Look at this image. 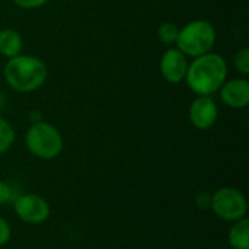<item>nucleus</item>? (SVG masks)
Masks as SVG:
<instances>
[{"mask_svg":"<svg viewBox=\"0 0 249 249\" xmlns=\"http://www.w3.org/2000/svg\"><path fill=\"white\" fill-rule=\"evenodd\" d=\"M13 188L9 182L6 181H0V206L1 204H7L10 201H13Z\"/></svg>","mask_w":249,"mask_h":249,"instance_id":"2eb2a0df","label":"nucleus"},{"mask_svg":"<svg viewBox=\"0 0 249 249\" xmlns=\"http://www.w3.org/2000/svg\"><path fill=\"white\" fill-rule=\"evenodd\" d=\"M217 39L216 28L206 19H194L179 28L175 47L188 58L207 54L213 50Z\"/></svg>","mask_w":249,"mask_h":249,"instance_id":"7ed1b4c3","label":"nucleus"},{"mask_svg":"<svg viewBox=\"0 0 249 249\" xmlns=\"http://www.w3.org/2000/svg\"><path fill=\"white\" fill-rule=\"evenodd\" d=\"M4 104H6V98H4V95H3V92L0 90V111L4 108Z\"/></svg>","mask_w":249,"mask_h":249,"instance_id":"6ab92c4d","label":"nucleus"},{"mask_svg":"<svg viewBox=\"0 0 249 249\" xmlns=\"http://www.w3.org/2000/svg\"><path fill=\"white\" fill-rule=\"evenodd\" d=\"M188 64H190L188 57L184 53H181L177 47L168 48L160 57V63H159L160 74L168 83L178 85L184 82Z\"/></svg>","mask_w":249,"mask_h":249,"instance_id":"6e6552de","label":"nucleus"},{"mask_svg":"<svg viewBox=\"0 0 249 249\" xmlns=\"http://www.w3.org/2000/svg\"><path fill=\"white\" fill-rule=\"evenodd\" d=\"M233 66L238 70V73H241L242 76H248L249 74V50L248 47H242L241 50L236 51V54L233 55Z\"/></svg>","mask_w":249,"mask_h":249,"instance_id":"4468645a","label":"nucleus"},{"mask_svg":"<svg viewBox=\"0 0 249 249\" xmlns=\"http://www.w3.org/2000/svg\"><path fill=\"white\" fill-rule=\"evenodd\" d=\"M210 201H212V196L210 194H200L196 200V204L198 209H210Z\"/></svg>","mask_w":249,"mask_h":249,"instance_id":"a211bd4d","label":"nucleus"},{"mask_svg":"<svg viewBox=\"0 0 249 249\" xmlns=\"http://www.w3.org/2000/svg\"><path fill=\"white\" fill-rule=\"evenodd\" d=\"M188 118L197 130H210L217 123L219 107L212 96H197L188 108Z\"/></svg>","mask_w":249,"mask_h":249,"instance_id":"0eeeda50","label":"nucleus"},{"mask_svg":"<svg viewBox=\"0 0 249 249\" xmlns=\"http://www.w3.org/2000/svg\"><path fill=\"white\" fill-rule=\"evenodd\" d=\"M210 209L219 219L233 223L239 219L247 217L248 201L242 191H239L238 188L223 187L212 194Z\"/></svg>","mask_w":249,"mask_h":249,"instance_id":"39448f33","label":"nucleus"},{"mask_svg":"<svg viewBox=\"0 0 249 249\" xmlns=\"http://www.w3.org/2000/svg\"><path fill=\"white\" fill-rule=\"evenodd\" d=\"M25 144L35 158L51 160L63 152L64 140L57 127L45 121H36L26 130Z\"/></svg>","mask_w":249,"mask_h":249,"instance_id":"20e7f679","label":"nucleus"},{"mask_svg":"<svg viewBox=\"0 0 249 249\" xmlns=\"http://www.w3.org/2000/svg\"><path fill=\"white\" fill-rule=\"evenodd\" d=\"M12 203H13V210L16 216L22 222L29 223V225H41L51 214L48 201L36 194L18 196Z\"/></svg>","mask_w":249,"mask_h":249,"instance_id":"423d86ee","label":"nucleus"},{"mask_svg":"<svg viewBox=\"0 0 249 249\" xmlns=\"http://www.w3.org/2000/svg\"><path fill=\"white\" fill-rule=\"evenodd\" d=\"M179 34V28L172 23V22H163L159 25L158 31H156V36L158 39L165 44V45H175L177 38Z\"/></svg>","mask_w":249,"mask_h":249,"instance_id":"f8f14e48","label":"nucleus"},{"mask_svg":"<svg viewBox=\"0 0 249 249\" xmlns=\"http://www.w3.org/2000/svg\"><path fill=\"white\" fill-rule=\"evenodd\" d=\"M228 74V63L223 55L210 51L190 61L184 82L197 96H212L219 92Z\"/></svg>","mask_w":249,"mask_h":249,"instance_id":"f257e3e1","label":"nucleus"},{"mask_svg":"<svg viewBox=\"0 0 249 249\" xmlns=\"http://www.w3.org/2000/svg\"><path fill=\"white\" fill-rule=\"evenodd\" d=\"M222 102L232 109H244L249 105V82L245 77L226 79L219 89Z\"/></svg>","mask_w":249,"mask_h":249,"instance_id":"1a4fd4ad","label":"nucleus"},{"mask_svg":"<svg viewBox=\"0 0 249 249\" xmlns=\"http://www.w3.org/2000/svg\"><path fill=\"white\" fill-rule=\"evenodd\" d=\"M10 236H12L10 225L7 223V220H4V219L0 216V247L6 245V244L10 241Z\"/></svg>","mask_w":249,"mask_h":249,"instance_id":"f3484780","label":"nucleus"},{"mask_svg":"<svg viewBox=\"0 0 249 249\" xmlns=\"http://www.w3.org/2000/svg\"><path fill=\"white\" fill-rule=\"evenodd\" d=\"M13 4H16L20 9H26V10H32V9H39L44 4L48 3V0H12Z\"/></svg>","mask_w":249,"mask_h":249,"instance_id":"dca6fc26","label":"nucleus"},{"mask_svg":"<svg viewBox=\"0 0 249 249\" xmlns=\"http://www.w3.org/2000/svg\"><path fill=\"white\" fill-rule=\"evenodd\" d=\"M15 142V130L12 124L0 114V155L6 153Z\"/></svg>","mask_w":249,"mask_h":249,"instance_id":"ddd939ff","label":"nucleus"},{"mask_svg":"<svg viewBox=\"0 0 249 249\" xmlns=\"http://www.w3.org/2000/svg\"><path fill=\"white\" fill-rule=\"evenodd\" d=\"M228 241L232 249H249V220L247 217L233 222L228 233Z\"/></svg>","mask_w":249,"mask_h":249,"instance_id":"9b49d317","label":"nucleus"},{"mask_svg":"<svg viewBox=\"0 0 249 249\" xmlns=\"http://www.w3.org/2000/svg\"><path fill=\"white\" fill-rule=\"evenodd\" d=\"M23 38L13 28H4L0 31V55L4 58H13L22 54Z\"/></svg>","mask_w":249,"mask_h":249,"instance_id":"9d476101","label":"nucleus"},{"mask_svg":"<svg viewBox=\"0 0 249 249\" xmlns=\"http://www.w3.org/2000/svg\"><path fill=\"white\" fill-rule=\"evenodd\" d=\"M222 249H232V248H222Z\"/></svg>","mask_w":249,"mask_h":249,"instance_id":"aec40b11","label":"nucleus"},{"mask_svg":"<svg viewBox=\"0 0 249 249\" xmlns=\"http://www.w3.org/2000/svg\"><path fill=\"white\" fill-rule=\"evenodd\" d=\"M3 77L7 86L18 93H32L48 79V67L36 55L19 54L7 58L3 67Z\"/></svg>","mask_w":249,"mask_h":249,"instance_id":"f03ea898","label":"nucleus"}]
</instances>
